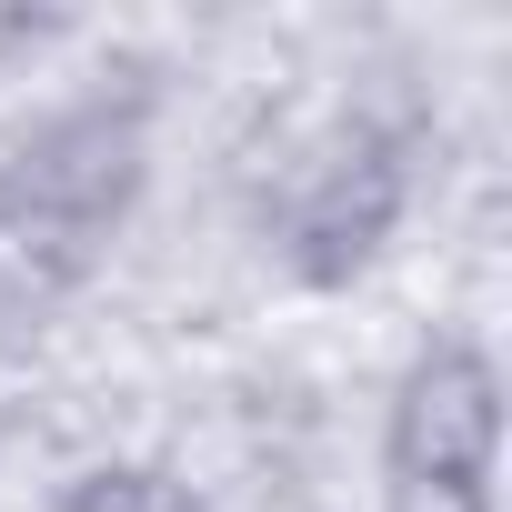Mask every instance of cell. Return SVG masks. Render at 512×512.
<instances>
[{
  "mask_svg": "<svg viewBox=\"0 0 512 512\" xmlns=\"http://www.w3.org/2000/svg\"><path fill=\"white\" fill-rule=\"evenodd\" d=\"M502 472V362L472 332H432L382 402V482H492Z\"/></svg>",
  "mask_w": 512,
  "mask_h": 512,
  "instance_id": "obj_3",
  "label": "cell"
},
{
  "mask_svg": "<svg viewBox=\"0 0 512 512\" xmlns=\"http://www.w3.org/2000/svg\"><path fill=\"white\" fill-rule=\"evenodd\" d=\"M151 181V101L141 91H91L71 111H51L11 161H0V262H21L31 282H81L111 231L131 221Z\"/></svg>",
  "mask_w": 512,
  "mask_h": 512,
  "instance_id": "obj_1",
  "label": "cell"
},
{
  "mask_svg": "<svg viewBox=\"0 0 512 512\" xmlns=\"http://www.w3.org/2000/svg\"><path fill=\"white\" fill-rule=\"evenodd\" d=\"M402 211H412V161H402V141L372 131V121H342V131L302 161V181H292V201H282V221H272V251H282V272H292L302 292H342V282H362L382 251H392Z\"/></svg>",
  "mask_w": 512,
  "mask_h": 512,
  "instance_id": "obj_2",
  "label": "cell"
},
{
  "mask_svg": "<svg viewBox=\"0 0 512 512\" xmlns=\"http://www.w3.org/2000/svg\"><path fill=\"white\" fill-rule=\"evenodd\" d=\"M51 512H211V502L181 472H161V462H81L51 492Z\"/></svg>",
  "mask_w": 512,
  "mask_h": 512,
  "instance_id": "obj_4",
  "label": "cell"
},
{
  "mask_svg": "<svg viewBox=\"0 0 512 512\" xmlns=\"http://www.w3.org/2000/svg\"><path fill=\"white\" fill-rule=\"evenodd\" d=\"M382 512H502L492 482H382Z\"/></svg>",
  "mask_w": 512,
  "mask_h": 512,
  "instance_id": "obj_5",
  "label": "cell"
}]
</instances>
